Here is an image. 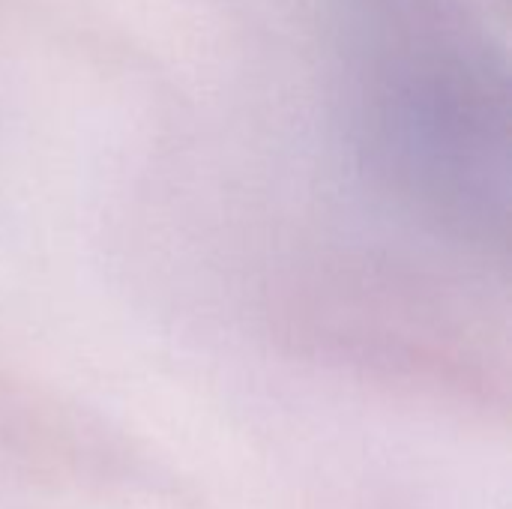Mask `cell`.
<instances>
[{
  "instance_id": "1",
  "label": "cell",
  "mask_w": 512,
  "mask_h": 509,
  "mask_svg": "<svg viewBox=\"0 0 512 509\" xmlns=\"http://www.w3.org/2000/svg\"><path fill=\"white\" fill-rule=\"evenodd\" d=\"M357 33L363 129L393 183L438 222L507 234V78L447 0H369Z\"/></svg>"
}]
</instances>
